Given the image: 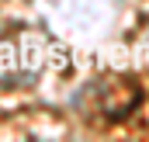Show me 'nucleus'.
Here are the masks:
<instances>
[{"mask_svg":"<svg viewBox=\"0 0 149 142\" xmlns=\"http://www.w3.org/2000/svg\"><path fill=\"white\" fill-rule=\"evenodd\" d=\"M42 35L28 31V28H17V31H7L0 35V83L3 87H21V83H31L45 63L42 56Z\"/></svg>","mask_w":149,"mask_h":142,"instance_id":"f257e3e1","label":"nucleus"}]
</instances>
